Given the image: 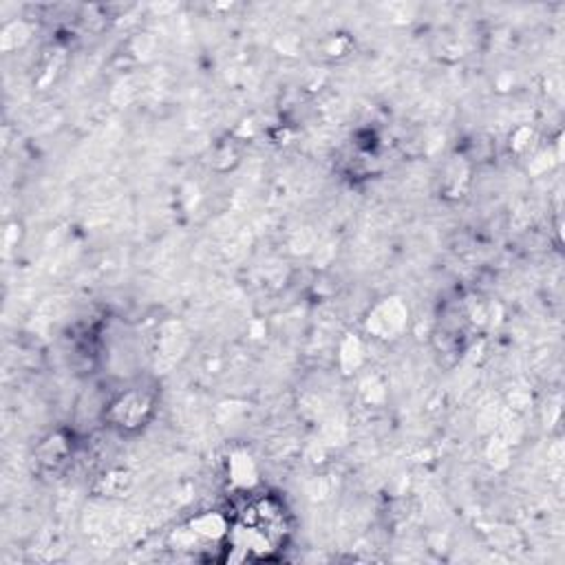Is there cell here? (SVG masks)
<instances>
[{"label":"cell","mask_w":565,"mask_h":565,"mask_svg":"<svg viewBox=\"0 0 565 565\" xmlns=\"http://www.w3.org/2000/svg\"><path fill=\"white\" fill-rule=\"evenodd\" d=\"M148 411H151V400L146 393H139V391H130L113 404V415L122 427H137L144 422Z\"/></svg>","instance_id":"obj_1"}]
</instances>
